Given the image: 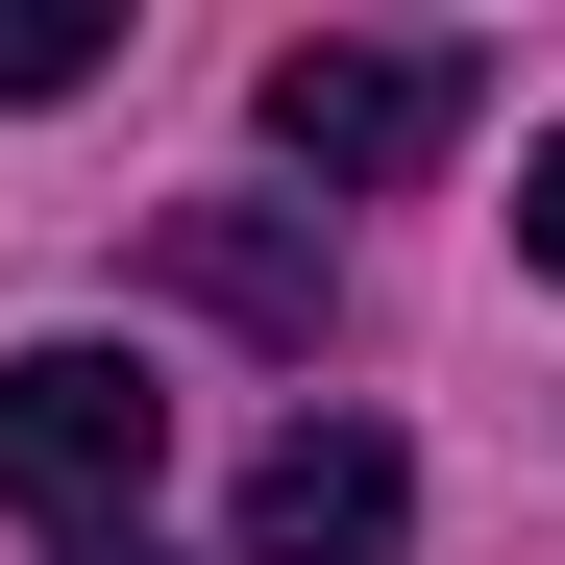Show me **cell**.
Returning a JSON list of instances; mask_svg holds the SVG:
<instances>
[{"label":"cell","instance_id":"5b68a950","mask_svg":"<svg viewBox=\"0 0 565 565\" xmlns=\"http://www.w3.org/2000/svg\"><path fill=\"white\" fill-rule=\"evenodd\" d=\"M99 50H124V0H0V99H74Z\"/></svg>","mask_w":565,"mask_h":565},{"label":"cell","instance_id":"52a82bcc","mask_svg":"<svg viewBox=\"0 0 565 565\" xmlns=\"http://www.w3.org/2000/svg\"><path fill=\"white\" fill-rule=\"evenodd\" d=\"M50 565H172V541H50Z\"/></svg>","mask_w":565,"mask_h":565},{"label":"cell","instance_id":"277c9868","mask_svg":"<svg viewBox=\"0 0 565 565\" xmlns=\"http://www.w3.org/2000/svg\"><path fill=\"white\" fill-rule=\"evenodd\" d=\"M172 296H222L246 344H320V198H172Z\"/></svg>","mask_w":565,"mask_h":565},{"label":"cell","instance_id":"3957f363","mask_svg":"<svg viewBox=\"0 0 565 565\" xmlns=\"http://www.w3.org/2000/svg\"><path fill=\"white\" fill-rule=\"evenodd\" d=\"M394 541H418V467L369 443V418H296V443L246 467V565H394Z\"/></svg>","mask_w":565,"mask_h":565},{"label":"cell","instance_id":"8992f818","mask_svg":"<svg viewBox=\"0 0 565 565\" xmlns=\"http://www.w3.org/2000/svg\"><path fill=\"white\" fill-rule=\"evenodd\" d=\"M516 246H541V270H565V124H541V148H516Z\"/></svg>","mask_w":565,"mask_h":565},{"label":"cell","instance_id":"7a4b0ae2","mask_svg":"<svg viewBox=\"0 0 565 565\" xmlns=\"http://www.w3.org/2000/svg\"><path fill=\"white\" fill-rule=\"evenodd\" d=\"M246 124H270V172H320V198H394V172L467 148V50H344V25H296Z\"/></svg>","mask_w":565,"mask_h":565},{"label":"cell","instance_id":"6da1fadb","mask_svg":"<svg viewBox=\"0 0 565 565\" xmlns=\"http://www.w3.org/2000/svg\"><path fill=\"white\" fill-rule=\"evenodd\" d=\"M148 467H172V394H148L124 344H0V516L148 541Z\"/></svg>","mask_w":565,"mask_h":565}]
</instances>
